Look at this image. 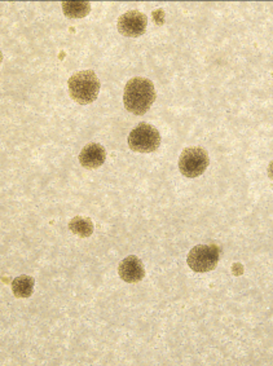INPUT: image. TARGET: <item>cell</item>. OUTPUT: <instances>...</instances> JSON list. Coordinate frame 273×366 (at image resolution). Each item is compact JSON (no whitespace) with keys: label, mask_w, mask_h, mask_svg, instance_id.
<instances>
[{"label":"cell","mask_w":273,"mask_h":366,"mask_svg":"<svg viewBox=\"0 0 273 366\" xmlns=\"http://www.w3.org/2000/svg\"><path fill=\"white\" fill-rule=\"evenodd\" d=\"M129 146L131 151L137 153L156 151L161 145V134L151 124L141 123L132 129L129 135Z\"/></svg>","instance_id":"cell-3"},{"label":"cell","mask_w":273,"mask_h":366,"mask_svg":"<svg viewBox=\"0 0 273 366\" xmlns=\"http://www.w3.org/2000/svg\"><path fill=\"white\" fill-rule=\"evenodd\" d=\"M268 176L273 180V161L269 163V166H268Z\"/></svg>","instance_id":"cell-12"},{"label":"cell","mask_w":273,"mask_h":366,"mask_svg":"<svg viewBox=\"0 0 273 366\" xmlns=\"http://www.w3.org/2000/svg\"><path fill=\"white\" fill-rule=\"evenodd\" d=\"M105 159H107V151L100 144H88L80 151V165L88 170L99 168L105 163Z\"/></svg>","instance_id":"cell-8"},{"label":"cell","mask_w":273,"mask_h":366,"mask_svg":"<svg viewBox=\"0 0 273 366\" xmlns=\"http://www.w3.org/2000/svg\"><path fill=\"white\" fill-rule=\"evenodd\" d=\"M154 101L156 90L151 80L136 77L127 82L123 94V104L132 114L144 115Z\"/></svg>","instance_id":"cell-1"},{"label":"cell","mask_w":273,"mask_h":366,"mask_svg":"<svg viewBox=\"0 0 273 366\" xmlns=\"http://www.w3.org/2000/svg\"><path fill=\"white\" fill-rule=\"evenodd\" d=\"M210 159L208 151L202 148H187L179 158V170L186 178L194 179L201 176L209 167Z\"/></svg>","instance_id":"cell-5"},{"label":"cell","mask_w":273,"mask_h":366,"mask_svg":"<svg viewBox=\"0 0 273 366\" xmlns=\"http://www.w3.org/2000/svg\"><path fill=\"white\" fill-rule=\"evenodd\" d=\"M69 95L80 105L94 102L100 92V80L92 70L75 72L68 80Z\"/></svg>","instance_id":"cell-2"},{"label":"cell","mask_w":273,"mask_h":366,"mask_svg":"<svg viewBox=\"0 0 273 366\" xmlns=\"http://www.w3.org/2000/svg\"><path fill=\"white\" fill-rule=\"evenodd\" d=\"M148 25V17L139 11H129L123 14L117 22L118 31L129 38L143 36Z\"/></svg>","instance_id":"cell-6"},{"label":"cell","mask_w":273,"mask_h":366,"mask_svg":"<svg viewBox=\"0 0 273 366\" xmlns=\"http://www.w3.org/2000/svg\"><path fill=\"white\" fill-rule=\"evenodd\" d=\"M63 11L68 18H83L91 12L90 1H64Z\"/></svg>","instance_id":"cell-9"},{"label":"cell","mask_w":273,"mask_h":366,"mask_svg":"<svg viewBox=\"0 0 273 366\" xmlns=\"http://www.w3.org/2000/svg\"><path fill=\"white\" fill-rule=\"evenodd\" d=\"M220 259V249L216 244H198L188 254V266L194 272L205 273L215 269Z\"/></svg>","instance_id":"cell-4"},{"label":"cell","mask_w":273,"mask_h":366,"mask_svg":"<svg viewBox=\"0 0 273 366\" xmlns=\"http://www.w3.org/2000/svg\"><path fill=\"white\" fill-rule=\"evenodd\" d=\"M69 228L74 235L82 238L90 237L94 233V223L91 222L90 217H83V216L73 217L69 223Z\"/></svg>","instance_id":"cell-11"},{"label":"cell","mask_w":273,"mask_h":366,"mask_svg":"<svg viewBox=\"0 0 273 366\" xmlns=\"http://www.w3.org/2000/svg\"><path fill=\"white\" fill-rule=\"evenodd\" d=\"M34 279L22 274L20 277H17L15 280L12 281V293L15 294L16 298H29L34 291Z\"/></svg>","instance_id":"cell-10"},{"label":"cell","mask_w":273,"mask_h":366,"mask_svg":"<svg viewBox=\"0 0 273 366\" xmlns=\"http://www.w3.org/2000/svg\"><path fill=\"white\" fill-rule=\"evenodd\" d=\"M118 274L123 281H126L129 284L140 282L145 277L143 262L134 255L123 259L118 266Z\"/></svg>","instance_id":"cell-7"}]
</instances>
